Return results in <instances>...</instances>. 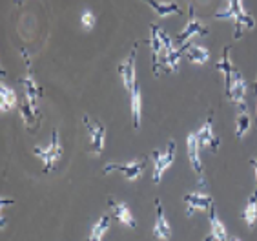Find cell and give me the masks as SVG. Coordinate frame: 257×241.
Returning a JSON list of instances; mask_svg holds the SVG:
<instances>
[{
  "mask_svg": "<svg viewBox=\"0 0 257 241\" xmlns=\"http://www.w3.org/2000/svg\"><path fill=\"white\" fill-rule=\"evenodd\" d=\"M197 139H199V144H201V148H206V150H210V152H213V153L219 150V144H221V141H219V137L215 135V132H213L212 117H208L206 121H204L203 126L199 128Z\"/></svg>",
  "mask_w": 257,
  "mask_h": 241,
  "instance_id": "obj_15",
  "label": "cell"
},
{
  "mask_svg": "<svg viewBox=\"0 0 257 241\" xmlns=\"http://www.w3.org/2000/svg\"><path fill=\"white\" fill-rule=\"evenodd\" d=\"M215 20H233V39L237 40L242 37V30H253L255 28V19H253L246 10H244V2L242 0H226V8L219 10L215 15Z\"/></svg>",
  "mask_w": 257,
  "mask_h": 241,
  "instance_id": "obj_2",
  "label": "cell"
},
{
  "mask_svg": "<svg viewBox=\"0 0 257 241\" xmlns=\"http://www.w3.org/2000/svg\"><path fill=\"white\" fill-rule=\"evenodd\" d=\"M22 55H24L26 66H28V73H26V77H22V81H20L22 86H24V99H26V103H28V106L31 108V112L40 117L39 99H40V95H42V92H40V86H39V83H37V77L33 75V69H31L30 57H28L26 51H22Z\"/></svg>",
  "mask_w": 257,
  "mask_h": 241,
  "instance_id": "obj_5",
  "label": "cell"
},
{
  "mask_svg": "<svg viewBox=\"0 0 257 241\" xmlns=\"http://www.w3.org/2000/svg\"><path fill=\"white\" fill-rule=\"evenodd\" d=\"M228 241H241V239H239V237H230Z\"/></svg>",
  "mask_w": 257,
  "mask_h": 241,
  "instance_id": "obj_29",
  "label": "cell"
},
{
  "mask_svg": "<svg viewBox=\"0 0 257 241\" xmlns=\"http://www.w3.org/2000/svg\"><path fill=\"white\" fill-rule=\"evenodd\" d=\"M184 51V57L192 62V64H199L203 66L208 62L210 59V49L204 48V46H199V44H186L183 48Z\"/></svg>",
  "mask_w": 257,
  "mask_h": 241,
  "instance_id": "obj_18",
  "label": "cell"
},
{
  "mask_svg": "<svg viewBox=\"0 0 257 241\" xmlns=\"http://www.w3.org/2000/svg\"><path fill=\"white\" fill-rule=\"evenodd\" d=\"M19 104V99H17V94L11 88L6 86V83H0V112L8 113L11 110L17 108Z\"/></svg>",
  "mask_w": 257,
  "mask_h": 241,
  "instance_id": "obj_21",
  "label": "cell"
},
{
  "mask_svg": "<svg viewBox=\"0 0 257 241\" xmlns=\"http://www.w3.org/2000/svg\"><path fill=\"white\" fill-rule=\"evenodd\" d=\"M82 123H84L86 130H88L89 135V152L93 153L95 157H99L104 150V144H106V128L104 124L99 123V121H91L88 115L82 117Z\"/></svg>",
  "mask_w": 257,
  "mask_h": 241,
  "instance_id": "obj_10",
  "label": "cell"
},
{
  "mask_svg": "<svg viewBox=\"0 0 257 241\" xmlns=\"http://www.w3.org/2000/svg\"><path fill=\"white\" fill-rule=\"evenodd\" d=\"M137 48L139 44L135 42L130 55L119 64V75L122 79L124 88L128 90V94H132L135 88H137Z\"/></svg>",
  "mask_w": 257,
  "mask_h": 241,
  "instance_id": "obj_9",
  "label": "cell"
},
{
  "mask_svg": "<svg viewBox=\"0 0 257 241\" xmlns=\"http://www.w3.org/2000/svg\"><path fill=\"white\" fill-rule=\"evenodd\" d=\"M80 24H82V28H84L86 31H91L95 28V24H97V19H95V15L91 11L86 10L84 13L80 15Z\"/></svg>",
  "mask_w": 257,
  "mask_h": 241,
  "instance_id": "obj_26",
  "label": "cell"
},
{
  "mask_svg": "<svg viewBox=\"0 0 257 241\" xmlns=\"http://www.w3.org/2000/svg\"><path fill=\"white\" fill-rule=\"evenodd\" d=\"M241 217H242V221L246 223V226L250 228V230L255 228V225H257V190L248 197L246 207L242 208V212H241Z\"/></svg>",
  "mask_w": 257,
  "mask_h": 241,
  "instance_id": "obj_19",
  "label": "cell"
},
{
  "mask_svg": "<svg viewBox=\"0 0 257 241\" xmlns=\"http://www.w3.org/2000/svg\"><path fill=\"white\" fill-rule=\"evenodd\" d=\"M188 13H190L188 24L184 26V30L179 31L177 39H175L179 48H181V46H186L190 40L195 39V37H206L208 35V28L195 17V8H193V4L188 6Z\"/></svg>",
  "mask_w": 257,
  "mask_h": 241,
  "instance_id": "obj_8",
  "label": "cell"
},
{
  "mask_svg": "<svg viewBox=\"0 0 257 241\" xmlns=\"http://www.w3.org/2000/svg\"><path fill=\"white\" fill-rule=\"evenodd\" d=\"M255 106H257V104H255Z\"/></svg>",
  "mask_w": 257,
  "mask_h": 241,
  "instance_id": "obj_31",
  "label": "cell"
},
{
  "mask_svg": "<svg viewBox=\"0 0 257 241\" xmlns=\"http://www.w3.org/2000/svg\"><path fill=\"white\" fill-rule=\"evenodd\" d=\"M183 48H175L173 46L170 49L168 53L164 55V60H163V71L166 73H175L179 69V64H181V57H183Z\"/></svg>",
  "mask_w": 257,
  "mask_h": 241,
  "instance_id": "obj_23",
  "label": "cell"
},
{
  "mask_svg": "<svg viewBox=\"0 0 257 241\" xmlns=\"http://www.w3.org/2000/svg\"><path fill=\"white\" fill-rule=\"evenodd\" d=\"M215 69L221 71L224 77V90L226 95L230 99V103L235 104L239 108V112L246 110V88L248 84L242 77V73L239 71L232 62V55H230V46H226L223 51V59L215 64Z\"/></svg>",
  "mask_w": 257,
  "mask_h": 241,
  "instance_id": "obj_1",
  "label": "cell"
},
{
  "mask_svg": "<svg viewBox=\"0 0 257 241\" xmlns=\"http://www.w3.org/2000/svg\"><path fill=\"white\" fill-rule=\"evenodd\" d=\"M208 221H210V232H208V236L204 241H228L230 239L226 226L221 221V217H219L217 210H215V205L208 212Z\"/></svg>",
  "mask_w": 257,
  "mask_h": 241,
  "instance_id": "obj_14",
  "label": "cell"
},
{
  "mask_svg": "<svg viewBox=\"0 0 257 241\" xmlns=\"http://www.w3.org/2000/svg\"><path fill=\"white\" fill-rule=\"evenodd\" d=\"M130 101H132V124L134 130L141 128V115H143V97H141V86L137 84V88L130 94Z\"/></svg>",
  "mask_w": 257,
  "mask_h": 241,
  "instance_id": "obj_20",
  "label": "cell"
},
{
  "mask_svg": "<svg viewBox=\"0 0 257 241\" xmlns=\"http://www.w3.org/2000/svg\"><path fill=\"white\" fill-rule=\"evenodd\" d=\"M175 153H177V144H175L173 139L168 143V146H166L164 152L154 150V153H152V159H154V185H159V183H161L164 172L173 165V161H175Z\"/></svg>",
  "mask_w": 257,
  "mask_h": 241,
  "instance_id": "obj_7",
  "label": "cell"
},
{
  "mask_svg": "<svg viewBox=\"0 0 257 241\" xmlns=\"http://www.w3.org/2000/svg\"><path fill=\"white\" fill-rule=\"evenodd\" d=\"M150 48H152V71L155 77L163 73V60L164 55L173 46V40L170 35L157 24H150Z\"/></svg>",
  "mask_w": 257,
  "mask_h": 241,
  "instance_id": "obj_3",
  "label": "cell"
},
{
  "mask_svg": "<svg viewBox=\"0 0 257 241\" xmlns=\"http://www.w3.org/2000/svg\"><path fill=\"white\" fill-rule=\"evenodd\" d=\"M109 225H111V219H109L108 214H102V216L93 223L91 230H89V236L86 237V241H102L106 232L109 230Z\"/></svg>",
  "mask_w": 257,
  "mask_h": 241,
  "instance_id": "obj_22",
  "label": "cell"
},
{
  "mask_svg": "<svg viewBox=\"0 0 257 241\" xmlns=\"http://www.w3.org/2000/svg\"><path fill=\"white\" fill-rule=\"evenodd\" d=\"M183 199L186 205V217H192L195 212H210L213 207V197L206 192H190Z\"/></svg>",
  "mask_w": 257,
  "mask_h": 241,
  "instance_id": "obj_11",
  "label": "cell"
},
{
  "mask_svg": "<svg viewBox=\"0 0 257 241\" xmlns=\"http://www.w3.org/2000/svg\"><path fill=\"white\" fill-rule=\"evenodd\" d=\"M33 153L37 155V157L42 159L46 174L51 172V170H55L57 163L60 161L62 153H64V148H62V143H60V137H59V130L55 128L53 132H51V141H50V144H48V146H46V148L35 146Z\"/></svg>",
  "mask_w": 257,
  "mask_h": 241,
  "instance_id": "obj_4",
  "label": "cell"
},
{
  "mask_svg": "<svg viewBox=\"0 0 257 241\" xmlns=\"http://www.w3.org/2000/svg\"><path fill=\"white\" fill-rule=\"evenodd\" d=\"M255 88H257V83H255Z\"/></svg>",
  "mask_w": 257,
  "mask_h": 241,
  "instance_id": "obj_30",
  "label": "cell"
},
{
  "mask_svg": "<svg viewBox=\"0 0 257 241\" xmlns=\"http://www.w3.org/2000/svg\"><path fill=\"white\" fill-rule=\"evenodd\" d=\"M143 2H146L161 19L172 15H181L183 13V10L179 8V4L175 0H170V2H163V0H143Z\"/></svg>",
  "mask_w": 257,
  "mask_h": 241,
  "instance_id": "obj_17",
  "label": "cell"
},
{
  "mask_svg": "<svg viewBox=\"0 0 257 241\" xmlns=\"http://www.w3.org/2000/svg\"><path fill=\"white\" fill-rule=\"evenodd\" d=\"M24 2H26V0H15V4H17V6H20V4H24Z\"/></svg>",
  "mask_w": 257,
  "mask_h": 241,
  "instance_id": "obj_28",
  "label": "cell"
},
{
  "mask_svg": "<svg viewBox=\"0 0 257 241\" xmlns=\"http://www.w3.org/2000/svg\"><path fill=\"white\" fill-rule=\"evenodd\" d=\"M186 148H188V159L193 168V172L197 174L199 183L204 185L203 161H201V144H199L197 133H188V137H186Z\"/></svg>",
  "mask_w": 257,
  "mask_h": 241,
  "instance_id": "obj_12",
  "label": "cell"
},
{
  "mask_svg": "<svg viewBox=\"0 0 257 241\" xmlns=\"http://www.w3.org/2000/svg\"><path fill=\"white\" fill-rule=\"evenodd\" d=\"M250 165H252V168H253V174H255V179H257V157H253L252 161H250Z\"/></svg>",
  "mask_w": 257,
  "mask_h": 241,
  "instance_id": "obj_27",
  "label": "cell"
},
{
  "mask_svg": "<svg viewBox=\"0 0 257 241\" xmlns=\"http://www.w3.org/2000/svg\"><path fill=\"white\" fill-rule=\"evenodd\" d=\"M108 205L113 212L115 219L119 223H122L124 226H130V228H137V219L134 217L130 207L126 203H120V201H115V199H108Z\"/></svg>",
  "mask_w": 257,
  "mask_h": 241,
  "instance_id": "obj_16",
  "label": "cell"
},
{
  "mask_svg": "<svg viewBox=\"0 0 257 241\" xmlns=\"http://www.w3.org/2000/svg\"><path fill=\"white\" fill-rule=\"evenodd\" d=\"M250 126H252V121H250V115H248L246 110L239 112L237 117H235V135H237L239 141L244 139V135L248 133Z\"/></svg>",
  "mask_w": 257,
  "mask_h": 241,
  "instance_id": "obj_25",
  "label": "cell"
},
{
  "mask_svg": "<svg viewBox=\"0 0 257 241\" xmlns=\"http://www.w3.org/2000/svg\"><path fill=\"white\" fill-rule=\"evenodd\" d=\"M155 208H157V217H155V225H154V239L157 241H170L172 239V226L166 214H164L163 203L161 199H155Z\"/></svg>",
  "mask_w": 257,
  "mask_h": 241,
  "instance_id": "obj_13",
  "label": "cell"
},
{
  "mask_svg": "<svg viewBox=\"0 0 257 241\" xmlns=\"http://www.w3.org/2000/svg\"><path fill=\"white\" fill-rule=\"evenodd\" d=\"M144 168H146V157H141V159H134V161L130 163H108V165H104L102 172L104 174L119 172L128 181H137V179L143 177Z\"/></svg>",
  "mask_w": 257,
  "mask_h": 241,
  "instance_id": "obj_6",
  "label": "cell"
},
{
  "mask_svg": "<svg viewBox=\"0 0 257 241\" xmlns=\"http://www.w3.org/2000/svg\"><path fill=\"white\" fill-rule=\"evenodd\" d=\"M19 112H20V117H22V121H24V126L30 132H35V130H39V115H35L33 112H31V108L28 106V103H26V99H24V103L19 106Z\"/></svg>",
  "mask_w": 257,
  "mask_h": 241,
  "instance_id": "obj_24",
  "label": "cell"
}]
</instances>
